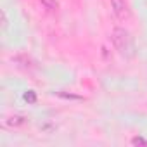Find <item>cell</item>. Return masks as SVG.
I'll list each match as a JSON object with an SVG mask.
<instances>
[{"mask_svg": "<svg viewBox=\"0 0 147 147\" xmlns=\"http://www.w3.org/2000/svg\"><path fill=\"white\" fill-rule=\"evenodd\" d=\"M111 42L114 45V49L123 54V55H131L133 52V42H131V36L130 33L125 30V28H114L113 33H111Z\"/></svg>", "mask_w": 147, "mask_h": 147, "instance_id": "6da1fadb", "label": "cell"}, {"mask_svg": "<svg viewBox=\"0 0 147 147\" xmlns=\"http://www.w3.org/2000/svg\"><path fill=\"white\" fill-rule=\"evenodd\" d=\"M111 12L118 21H128L131 16V11L126 0H111Z\"/></svg>", "mask_w": 147, "mask_h": 147, "instance_id": "7a4b0ae2", "label": "cell"}, {"mask_svg": "<svg viewBox=\"0 0 147 147\" xmlns=\"http://www.w3.org/2000/svg\"><path fill=\"white\" fill-rule=\"evenodd\" d=\"M12 62L18 66V67H21V69H24V71H31L33 67H35V62L28 57V55H24V54H19V55H14L12 57Z\"/></svg>", "mask_w": 147, "mask_h": 147, "instance_id": "3957f363", "label": "cell"}, {"mask_svg": "<svg viewBox=\"0 0 147 147\" xmlns=\"http://www.w3.org/2000/svg\"><path fill=\"white\" fill-rule=\"evenodd\" d=\"M24 123H26V118H24V116H19V114H16V116H9V118L5 119V125L11 126V128L23 126Z\"/></svg>", "mask_w": 147, "mask_h": 147, "instance_id": "277c9868", "label": "cell"}, {"mask_svg": "<svg viewBox=\"0 0 147 147\" xmlns=\"http://www.w3.org/2000/svg\"><path fill=\"white\" fill-rule=\"evenodd\" d=\"M40 4L47 12H57V9H59L57 0H40Z\"/></svg>", "mask_w": 147, "mask_h": 147, "instance_id": "5b68a950", "label": "cell"}, {"mask_svg": "<svg viewBox=\"0 0 147 147\" xmlns=\"http://www.w3.org/2000/svg\"><path fill=\"white\" fill-rule=\"evenodd\" d=\"M24 99H26L28 102H35V100H36V95H35L33 92H28V94H24Z\"/></svg>", "mask_w": 147, "mask_h": 147, "instance_id": "8992f818", "label": "cell"}, {"mask_svg": "<svg viewBox=\"0 0 147 147\" xmlns=\"http://www.w3.org/2000/svg\"><path fill=\"white\" fill-rule=\"evenodd\" d=\"M7 24H9V19H7V14H5V12L2 11V28L5 30V28H7Z\"/></svg>", "mask_w": 147, "mask_h": 147, "instance_id": "52a82bcc", "label": "cell"}, {"mask_svg": "<svg viewBox=\"0 0 147 147\" xmlns=\"http://www.w3.org/2000/svg\"><path fill=\"white\" fill-rule=\"evenodd\" d=\"M131 144H135V145H144V144H147V140H144V138H138V137H135V138L131 140Z\"/></svg>", "mask_w": 147, "mask_h": 147, "instance_id": "ba28073f", "label": "cell"}]
</instances>
